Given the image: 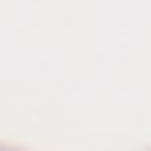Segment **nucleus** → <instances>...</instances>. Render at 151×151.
Instances as JSON below:
<instances>
[{
    "label": "nucleus",
    "instance_id": "1",
    "mask_svg": "<svg viewBox=\"0 0 151 151\" xmlns=\"http://www.w3.org/2000/svg\"><path fill=\"white\" fill-rule=\"evenodd\" d=\"M0 151H5V147H0Z\"/></svg>",
    "mask_w": 151,
    "mask_h": 151
}]
</instances>
